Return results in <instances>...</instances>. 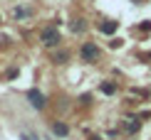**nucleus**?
Wrapping results in <instances>:
<instances>
[{
	"mask_svg": "<svg viewBox=\"0 0 151 140\" xmlns=\"http://www.w3.org/2000/svg\"><path fill=\"white\" fill-rule=\"evenodd\" d=\"M99 54H102V49H99L94 42H84V44L79 47V59H82V62H87V64L97 62V59H99Z\"/></svg>",
	"mask_w": 151,
	"mask_h": 140,
	"instance_id": "obj_1",
	"label": "nucleus"
},
{
	"mask_svg": "<svg viewBox=\"0 0 151 140\" xmlns=\"http://www.w3.org/2000/svg\"><path fill=\"white\" fill-rule=\"evenodd\" d=\"M40 40H42L45 47H57V44L62 42V40H60V32H57V27H55V25H50V27L42 30V32H40Z\"/></svg>",
	"mask_w": 151,
	"mask_h": 140,
	"instance_id": "obj_2",
	"label": "nucleus"
},
{
	"mask_svg": "<svg viewBox=\"0 0 151 140\" xmlns=\"http://www.w3.org/2000/svg\"><path fill=\"white\" fill-rule=\"evenodd\" d=\"M27 98H30V103H32V108H45V93H40L37 88L27 91Z\"/></svg>",
	"mask_w": 151,
	"mask_h": 140,
	"instance_id": "obj_3",
	"label": "nucleus"
},
{
	"mask_svg": "<svg viewBox=\"0 0 151 140\" xmlns=\"http://www.w3.org/2000/svg\"><path fill=\"white\" fill-rule=\"evenodd\" d=\"M97 27H99V32H102V35H114L116 30H119V22L116 20H104V22H99Z\"/></svg>",
	"mask_w": 151,
	"mask_h": 140,
	"instance_id": "obj_4",
	"label": "nucleus"
},
{
	"mask_svg": "<svg viewBox=\"0 0 151 140\" xmlns=\"http://www.w3.org/2000/svg\"><path fill=\"white\" fill-rule=\"evenodd\" d=\"M122 128L127 133H139L141 130V118H127V120H122Z\"/></svg>",
	"mask_w": 151,
	"mask_h": 140,
	"instance_id": "obj_5",
	"label": "nucleus"
},
{
	"mask_svg": "<svg viewBox=\"0 0 151 140\" xmlns=\"http://www.w3.org/2000/svg\"><path fill=\"white\" fill-rule=\"evenodd\" d=\"M99 91L106 93V96H111V93H116V84L114 81H102V84H99Z\"/></svg>",
	"mask_w": 151,
	"mask_h": 140,
	"instance_id": "obj_6",
	"label": "nucleus"
},
{
	"mask_svg": "<svg viewBox=\"0 0 151 140\" xmlns=\"http://www.w3.org/2000/svg\"><path fill=\"white\" fill-rule=\"evenodd\" d=\"M52 133H55V135H60V138H65L67 133H70V128H67L65 123H55L52 125Z\"/></svg>",
	"mask_w": 151,
	"mask_h": 140,
	"instance_id": "obj_7",
	"label": "nucleus"
},
{
	"mask_svg": "<svg viewBox=\"0 0 151 140\" xmlns=\"http://www.w3.org/2000/svg\"><path fill=\"white\" fill-rule=\"evenodd\" d=\"M70 27H72V32H84V30H87V22L84 20H79V17H77V20H72V25H70Z\"/></svg>",
	"mask_w": 151,
	"mask_h": 140,
	"instance_id": "obj_8",
	"label": "nucleus"
},
{
	"mask_svg": "<svg viewBox=\"0 0 151 140\" xmlns=\"http://www.w3.org/2000/svg\"><path fill=\"white\" fill-rule=\"evenodd\" d=\"M67 59H70V52H57L55 54V62H57V64H65Z\"/></svg>",
	"mask_w": 151,
	"mask_h": 140,
	"instance_id": "obj_9",
	"label": "nucleus"
},
{
	"mask_svg": "<svg viewBox=\"0 0 151 140\" xmlns=\"http://www.w3.org/2000/svg\"><path fill=\"white\" fill-rule=\"evenodd\" d=\"M139 30H141V32H151V20H144L139 25Z\"/></svg>",
	"mask_w": 151,
	"mask_h": 140,
	"instance_id": "obj_10",
	"label": "nucleus"
},
{
	"mask_svg": "<svg viewBox=\"0 0 151 140\" xmlns=\"http://www.w3.org/2000/svg\"><path fill=\"white\" fill-rule=\"evenodd\" d=\"M30 15V10H25V8H17L15 10V17H27Z\"/></svg>",
	"mask_w": 151,
	"mask_h": 140,
	"instance_id": "obj_11",
	"label": "nucleus"
},
{
	"mask_svg": "<svg viewBox=\"0 0 151 140\" xmlns=\"http://www.w3.org/2000/svg\"><path fill=\"white\" fill-rule=\"evenodd\" d=\"M89 101H92V96H89V93H84V96H79V103H84V106H87Z\"/></svg>",
	"mask_w": 151,
	"mask_h": 140,
	"instance_id": "obj_12",
	"label": "nucleus"
},
{
	"mask_svg": "<svg viewBox=\"0 0 151 140\" xmlns=\"http://www.w3.org/2000/svg\"><path fill=\"white\" fill-rule=\"evenodd\" d=\"M89 140H102V138H99V135H94V138H89Z\"/></svg>",
	"mask_w": 151,
	"mask_h": 140,
	"instance_id": "obj_13",
	"label": "nucleus"
},
{
	"mask_svg": "<svg viewBox=\"0 0 151 140\" xmlns=\"http://www.w3.org/2000/svg\"><path fill=\"white\" fill-rule=\"evenodd\" d=\"M134 3H141V0H134Z\"/></svg>",
	"mask_w": 151,
	"mask_h": 140,
	"instance_id": "obj_14",
	"label": "nucleus"
}]
</instances>
